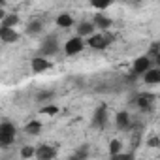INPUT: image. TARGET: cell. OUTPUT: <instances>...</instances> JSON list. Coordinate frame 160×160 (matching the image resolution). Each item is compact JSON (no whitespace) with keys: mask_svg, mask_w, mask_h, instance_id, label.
Returning <instances> with one entry per match:
<instances>
[{"mask_svg":"<svg viewBox=\"0 0 160 160\" xmlns=\"http://www.w3.org/2000/svg\"><path fill=\"white\" fill-rule=\"evenodd\" d=\"M147 145H149V147H160V138H158V136H151V138L147 139Z\"/></svg>","mask_w":160,"mask_h":160,"instance_id":"26","label":"cell"},{"mask_svg":"<svg viewBox=\"0 0 160 160\" xmlns=\"http://www.w3.org/2000/svg\"><path fill=\"white\" fill-rule=\"evenodd\" d=\"M55 23H57L58 28H70V27L73 25V17H72L70 13H60V15L55 19Z\"/></svg>","mask_w":160,"mask_h":160,"instance_id":"17","label":"cell"},{"mask_svg":"<svg viewBox=\"0 0 160 160\" xmlns=\"http://www.w3.org/2000/svg\"><path fill=\"white\" fill-rule=\"evenodd\" d=\"M58 51H60L58 38H57L55 34H49L45 40H42L40 49H38V55H43V57H53V55H58Z\"/></svg>","mask_w":160,"mask_h":160,"instance_id":"4","label":"cell"},{"mask_svg":"<svg viewBox=\"0 0 160 160\" xmlns=\"http://www.w3.org/2000/svg\"><path fill=\"white\" fill-rule=\"evenodd\" d=\"M117 34L109 32V30H100V32H94L92 36L87 38V45L94 51H106L113 42H115Z\"/></svg>","mask_w":160,"mask_h":160,"instance_id":"1","label":"cell"},{"mask_svg":"<svg viewBox=\"0 0 160 160\" xmlns=\"http://www.w3.org/2000/svg\"><path fill=\"white\" fill-rule=\"evenodd\" d=\"M87 47V42H85V38H81V36H72L70 40H66V43H64V55L66 57H75V55H79L83 49Z\"/></svg>","mask_w":160,"mask_h":160,"instance_id":"5","label":"cell"},{"mask_svg":"<svg viewBox=\"0 0 160 160\" xmlns=\"http://www.w3.org/2000/svg\"><path fill=\"white\" fill-rule=\"evenodd\" d=\"M141 79L145 85H160V66H152L151 70H147Z\"/></svg>","mask_w":160,"mask_h":160,"instance_id":"12","label":"cell"},{"mask_svg":"<svg viewBox=\"0 0 160 160\" xmlns=\"http://www.w3.org/2000/svg\"><path fill=\"white\" fill-rule=\"evenodd\" d=\"M19 23H21V19H19L17 13H4V15H2V23H0V27H12V28H15Z\"/></svg>","mask_w":160,"mask_h":160,"instance_id":"16","label":"cell"},{"mask_svg":"<svg viewBox=\"0 0 160 160\" xmlns=\"http://www.w3.org/2000/svg\"><path fill=\"white\" fill-rule=\"evenodd\" d=\"M121 152H122V143L119 139H111L109 141V156L111 158H117Z\"/></svg>","mask_w":160,"mask_h":160,"instance_id":"19","label":"cell"},{"mask_svg":"<svg viewBox=\"0 0 160 160\" xmlns=\"http://www.w3.org/2000/svg\"><path fill=\"white\" fill-rule=\"evenodd\" d=\"M154 66V58L149 57V55H141L138 57L134 62H132V68H130V77H141L147 70H151Z\"/></svg>","mask_w":160,"mask_h":160,"instance_id":"2","label":"cell"},{"mask_svg":"<svg viewBox=\"0 0 160 160\" xmlns=\"http://www.w3.org/2000/svg\"><path fill=\"white\" fill-rule=\"evenodd\" d=\"M42 30H43L42 21H30V23L27 25V34H28V36H36V34H40Z\"/></svg>","mask_w":160,"mask_h":160,"instance_id":"18","label":"cell"},{"mask_svg":"<svg viewBox=\"0 0 160 160\" xmlns=\"http://www.w3.org/2000/svg\"><path fill=\"white\" fill-rule=\"evenodd\" d=\"M158 53H160V42H154V43H152V45L149 47V51H147V55L154 58V57H156Z\"/></svg>","mask_w":160,"mask_h":160,"instance_id":"23","label":"cell"},{"mask_svg":"<svg viewBox=\"0 0 160 160\" xmlns=\"http://www.w3.org/2000/svg\"><path fill=\"white\" fill-rule=\"evenodd\" d=\"M130 2H141V0H130Z\"/></svg>","mask_w":160,"mask_h":160,"instance_id":"27","label":"cell"},{"mask_svg":"<svg viewBox=\"0 0 160 160\" xmlns=\"http://www.w3.org/2000/svg\"><path fill=\"white\" fill-rule=\"evenodd\" d=\"M92 23L96 25V28H98V30H109V28L113 27V19H111V17H108V15H106V13H102V12L94 13Z\"/></svg>","mask_w":160,"mask_h":160,"instance_id":"13","label":"cell"},{"mask_svg":"<svg viewBox=\"0 0 160 160\" xmlns=\"http://www.w3.org/2000/svg\"><path fill=\"white\" fill-rule=\"evenodd\" d=\"M115 126H117L119 130H124V132H128V130L134 126L130 113H128V111H119V113L115 115Z\"/></svg>","mask_w":160,"mask_h":160,"instance_id":"9","label":"cell"},{"mask_svg":"<svg viewBox=\"0 0 160 160\" xmlns=\"http://www.w3.org/2000/svg\"><path fill=\"white\" fill-rule=\"evenodd\" d=\"M19 32L12 27H0V40H2L4 45H10V43H15L19 42Z\"/></svg>","mask_w":160,"mask_h":160,"instance_id":"8","label":"cell"},{"mask_svg":"<svg viewBox=\"0 0 160 160\" xmlns=\"http://www.w3.org/2000/svg\"><path fill=\"white\" fill-rule=\"evenodd\" d=\"M53 68V62L49 60V57H43V55H34L30 58V70L34 73H43L47 70Z\"/></svg>","mask_w":160,"mask_h":160,"instance_id":"6","label":"cell"},{"mask_svg":"<svg viewBox=\"0 0 160 160\" xmlns=\"http://www.w3.org/2000/svg\"><path fill=\"white\" fill-rule=\"evenodd\" d=\"M91 124H92L94 128H106V124H108V106H106V104H100V106L94 109Z\"/></svg>","mask_w":160,"mask_h":160,"instance_id":"7","label":"cell"},{"mask_svg":"<svg viewBox=\"0 0 160 160\" xmlns=\"http://www.w3.org/2000/svg\"><path fill=\"white\" fill-rule=\"evenodd\" d=\"M75 32L81 38H89V36H92L96 32V25L92 21H81V23L75 25Z\"/></svg>","mask_w":160,"mask_h":160,"instance_id":"11","label":"cell"},{"mask_svg":"<svg viewBox=\"0 0 160 160\" xmlns=\"http://www.w3.org/2000/svg\"><path fill=\"white\" fill-rule=\"evenodd\" d=\"M42 122L40 121H30V122H27L25 126H23V130H25V134H28V136H40L42 134Z\"/></svg>","mask_w":160,"mask_h":160,"instance_id":"15","label":"cell"},{"mask_svg":"<svg viewBox=\"0 0 160 160\" xmlns=\"http://www.w3.org/2000/svg\"><path fill=\"white\" fill-rule=\"evenodd\" d=\"M57 147L55 145H40L36 147V158L38 160H53L57 158Z\"/></svg>","mask_w":160,"mask_h":160,"instance_id":"10","label":"cell"},{"mask_svg":"<svg viewBox=\"0 0 160 160\" xmlns=\"http://www.w3.org/2000/svg\"><path fill=\"white\" fill-rule=\"evenodd\" d=\"M51 98H53V92L51 91H42V92L36 94V100L38 102H49Z\"/></svg>","mask_w":160,"mask_h":160,"instance_id":"22","label":"cell"},{"mask_svg":"<svg viewBox=\"0 0 160 160\" xmlns=\"http://www.w3.org/2000/svg\"><path fill=\"white\" fill-rule=\"evenodd\" d=\"M19 154H21V158H25V160H28V158H36V147H32V145H23Z\"/></svg>","mask_w":160,"mask_h":160,"instance_id":"20","label":"cell"},{"mask_svg":"<svg viewBox=\"0 0 160 160\" xmlns=\"http://www.w3.org/2000/svg\"><path fill=\"white\" fill-rule=\"evenodd\" d=\"M15 136H17V128L13 122L10 121H2L0 122V147H10L13 141H15Z\"/></svg>","mask_w":160,"mask_h":160,"instance_id":"3","label":"cell"},{"mask_svg":"<svg viewBox=\"0 0 160 160\" xmlns=\"http://www.w3.org/2000/svg\"><path fill=\"white\" fill-rule=\"evenodd\" d=\"M115 0H91V6L96 8V10H108Z\"/></svg>","mask_w":160,"mask_h":160,"instance_id":"21","label":"cell"},{"mask_svg":"<svg viewBox=\"0 0 160 160\" xmlns=\"http://www.w3.org/2000/svg\"><path fill=\"white\" fill-rule=\"evenodd\" d=\"M152 102H154V96L152 94H147V92H141L134 98V104L141 109V111H149L152 108Z\"/></svg>","mask_w":160,"mask_h":160,"instance_id":"14","label":"cell"},{"mask_svg":"<svg viewBox=\"0 0 160 160\" xmlns=\"http://www.w3.org/2000/svg\"><path fill=\"white\" fill-rule=\"evenodd\" d=\"M58 111H60V109H58L57 106H45V108L42 109V113H43V115H57Z\"/></svg>","mask_w":160,"mask_h":160,"instance_id":"25","label":"cell"},{"mask_svg":"<svg viewBox=\"0 0 160 160\" xmlns=\"http://www.w3.org/2000/svg\"><path fill=\"white\" fill-rule=\"evenodd\" d=\"M87 156H89V149H87V145H83L79 151H75V152H73V156H72V158H87Z\"/></svg>","mask_w":160,"mask_h":160,"instance_id":"24","label":"cell"}]
</instances>
